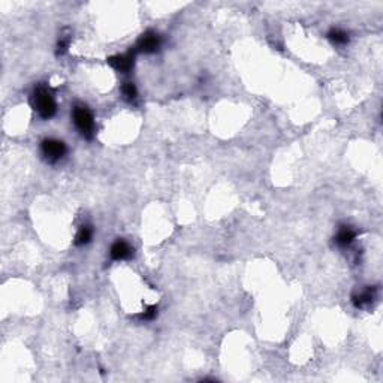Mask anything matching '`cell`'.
I'll list each match as a JSON object with an SVG mask.
<instances>
[{"label":"cell","mask_w":383,"mask_h":383,"mask_svg":"<svg viewBox=\"0 0 383 383\" xmlns=\"http://www.w3.org/2000/svg\"><path fill=\"white\" fill-rule=\"evenodd\" d=\"M135 59V52H127V54H117L112 55L106 60V63L112 68L114 70L120 72V73H127L133 68V60Z\"/></svg>","instance_id":"cell-4"},{"label":"cell","mask_w":383,"mask_h":383,"mask_svg":"<svg viewBox=\"0 0 383 383\" xmlns=\"http://www.w3.org/2000/svg\"><path fill=\"white\" fill-rule=\"evenodd\" d=\"M160 48V36L155 32H147L141 36L138 44H137V51L151 54L156 52Z\"/></svg>","instance_id":"cell-5"},{"label":"cell","mask_w":383,"mask_h":383,"mask_svg":"<svg viewBox=\"0 0 383 383\" xmlns=\"http://www.w3.org/2000/svg\"><path fill=\"white\" fill-rule=\"evenodd\" d=\"M122 93H123V96H124V99H126V101H129V102L135 101V99H137V96H138V90H137V87H135V84H133V83H124L122 87Z\"/></svg>","instance_id":"cell-11"},{"label":"cell","mask_w":383,"mask_h":383,"mask_svg":"<svg viewBox=\"0 0 383 383\" xmlns=\"http://www.w3.org/2000/svg\"><path fill=\"white\" fill-rule=\"evenodd\" d=\"M374 292H376L374 288H367L366 291H362V292L353 295V298H352V299H353V304H355L356 307H364L367 304H370V302L374 299Z\"/></svg>","instance_id":"cell-8"},{"label":"cell","mask_w":383,"mask_h":383,"mask_svg":"<svg viewBox=\"0 0 383 383\" xmlns=\"http://www.w3.org/2000/svg\"><path fill=\"white\" fill-rule=\"evenodd\" d=\"M133 255V248L130 244H127L123 240H117L116 243L111 245V258L114 261H124L129 259Z\"/></svg>","instance_id":"cell-6"},{"label":"cell","mask_w":383,"mask_h":383,"mask_svg":"<svg viewBox=\"0 0 383 383\" xmlns=\"http://www.w3.org/2000/svg\"><path fill=\"white\" fill-rule=\"evenodd\" d=\"M73 124L80 130V133L86 138H91L94 135V119L91 111L84 105H76L72 111Z\"/></svg>","instance_id":"cell-2"},{"label":"cell","mask_w":383,"mask_h":383,"mask_svg":"<svg viewBox=\"0 0 383 383\" xmlns=\"http://www.w3.org/2000/svg\"><path fill=\"white\" fill-rule=\"evenodd\" d=\"M157 316V307L156 305H148L142 313H141V319L142 320H153Z\"/></svg>","instance_id":"cell-12"},{"label":"cell","mask_w":383,"mask_h":383,"mask_svg":"<svg viewBox=\"0 0 383 383\" xmlns=\"http://www.w3.org/2000/svg\"><path fill=\"white\" fill-rule=\"evenodd\" d=\"M355 238H356V231H353L350 226H341L335 235V243L341 247H346L353 243Z\"/></svg>","instance_id":"cell-7"},{"label":"cell","mask_w":383,"mask_h":383,"mask_svg":"<svg viewBox=\"0 0 383 383\" xmlns=\"http://www.w3.org/2000/svg\"><path fill=\"white\" fill-rule=\"evenodd\" d=\"M93 238V227L90 225H84V226L80 227L76 237H75V244L76 245H86L91 241Z\"/></svg>","instance_id":"cell-9"},{"label":"cell","mask_w":383,"mask_h":383,"mask_svg":"<svg viewBox=\"0 0 383 383\" xmlns=\"http://www.w3.org/2000/svg\"><path fill=\"white\" fill-rule=\"evenodd\" d=\"M68 47H69V37L60 39L59 44H57V54H63V52L68 50Z\"/></svg>","instance_id":"cell-13"},{"label":"cell","mask_w":383,"mask_h":383,"mask_svg":"<svg viewBox=\"0 0 383 383\" xmlns=\"http://www.w3.org/2000/svg\"><path fill=\"white\" fill-rule=\"evenodd\" d=\"M328 39L331 41L332 44H335V45H346L349 42V35L344 32V30H341V29H331L330 32H328Z\"/></svg>","instance_id":"cell-10"},{"label":"cell","mask_w":383,"mask_h":383,"mask_svg":"<svg viewBox=\"0 0 383 383\" xmlns=\"http://www.w3.org/2000/svg\"><path fill=\"white\" fill-rule=\"evenodd\" d=\"M32 106L37 112V116L44 120L51 119L55 114L57 105L52 94L45 87H37L32 94Z\"/></svg>","instance_id":"cell-1"},{"label":"cell","mask_w":383,"mask_h":383,"mask_svg":"<svg viewBox=\"0 0 383 383\" xmlns=\"http://www.w3.org/2000/svg\"><path fill=\"white\" fill-rule=\"evenodd\" d=\"M41 150H42V155L45 156V159L50 160V162H57V160H60L62 157L66 155L65 142L59 140H52V138L42 141Z\"/></svg>","instance_id":"cell-3"}]
</instances>
